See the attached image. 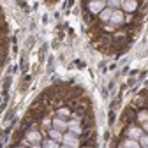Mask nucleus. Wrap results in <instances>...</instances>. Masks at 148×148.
Masks as SVG:
<instances>
[{"mask_svg": "<svg viewBox=\"0 0 148 148\" xmlns=\"http://www.w3.org/2000/svg\"><path fill=\"white\" fill-rule=\"evenodd\" d=\"M141 129H143V132H145V134H148V122L141 123Z\"/></svg>", "mask_w": 148, "mask_h": 148, "instance_id": "obj_15", "label": "nucleus"}, {"mask_svg": "<svg viewBox=\"0 0 148 148\" xmlns=\"http://www.w3.org/2000/svg\"><path fill=\"white\" fill-rule=\"evenodd\" d=\"M141 148H146V146H141Z\"/></svg>", "mask_w": 148, "mask_h": 148, "instance_id": "obj_19", "label": "nucleus"}, {"mask_svg": "<svg viewBox=\"0 0 148 148\" xmlns=\"http://www.w3.org/2000/svg\"><path fill=\"white\" fill-rule=\"evenodd\" d=\"M67 131L76 134V136H81L85 132V125H83V120H76V118H71L67 120Z\"/></svg>", "mask_w": 148, "mask_h": 148, "instance_id": "obj_3", "label": "nucleus"}, {"mask_svg": "<svg viewBox=\"0 0 148 148\" xmlns=\"http://www.w3.org/2000/svg\"><path fill=\"white\" fill-rule=\"evenodd\" d=\"M106 7V2H101V0H86L85 2V11H86V16H94L97 18L99 12Z\"/></svg>", "mask_w": 148, "mask_h": 148, "instance_id": "obj_2", "label": "nucleus"}, {"mask_svg": "<svg viewBox=\"0 0 148 148\" xmlns=\"http://www.w3.org/2000/svg\"><path fill=\"white\" fill-rule=\"evenodd\" d=\"M60 148H69V146H65V145H62V146H60Z\"/></svg>", "mask_w": 148, "mask_h": 148, "instance_id": "obj_17", "label": "nucleus"}, {"mask_svg": "<svg viewBox=\"0 0 148 148\" xmlns=\"http://www.w3.org/2000/svg\"><path fill=\"white\" fill-rule=\"evenodd\" d=\"M123 12H129V14H134L139 11V0H122V7H120Z\"/></svg>", "mask_w": 148, "mask_h": 148, "instance_id": "obj_5", "label": "nucleus"}, {"mask_svg": "<svg viewBox=\"0 0 148 148\" xmlns=\"http://www.w3.org/2000/svg\"><path fill=\"white\" fill-rule=\"evenodd\" d=\"M27 143H32V145H37L42 141V132L37 131V129H30V131H27V136H25Z\"/></svg>", "mask_w": 148, "mask_h": 148, "instance_id": "obj_6", "label": "nucleus"}, {"mask_svg": "<svg viewBox=\"0 0 148 148\" xmlns=\"http://www.w3.org/2000/svg\"><path fill=\"white\" fill-rule=\"evenodd\" d=\"M32 148H42V145H41V143H37V145H32Z\"/></svg>", "mask_w": 148, "mask_h": 148, "instance_id": "obj_16", "label": "nucleus"}, {"mask_svg": "<svg viewBox=\"0 0 148 148\" xmlns=\"http://www.w3.org/2000/svg\"><path fill=\"white\" fill-rule=\"evenodd\" d=\"M18 148H25V146H18Z\"/></svg>", "mask_w": 148, "mask_h": 148, "instance_id": "obj_18", "label": "nucleus"}, {"mask_svg": "<svg viewBox=\"0 0 148 148\" xmlns=\"http://www.w3.org/2000/svg\"><path fill=\"white\" fill-rule=\"evenodd\" d=\"M145 132H143V129L141 127H136V125H131L127 129V136L131 138V139H139L141 136H143Z\"/></svg>", "mask_w": 148, "mask_h": 148, "instance_id": "obj_8", "label": "nucleus"}, {"mask_svg": "<svg viewBox=\"0 0 148 148\" xmlns=\"http://www.w3.org/2000/svg\"><path fill=\"white\" fill-rule=\"evenodd\" d=\"M122 148H141V145H139V141H138V139H131V138H127V139H123Z\"/></svg>", "mask_w": 148, "mask_h": 148, "instance_id": "obj_10", "label": "nucleus"}, {"mask_svg": "<svg viewBox=\"0 0 148 148\" xmlns=\"http://www.w3.org/2000/svg\"><path fill=\"white\" fill-rule=\"evenodd\" d=\"M48 136H49L53 141H57V143H62V139H64V132L57 131V129H53V127L48 131Z\"/></svg>", "mask_w": 148, "mask_h": 148, "instance_id": "obj_9", "label": "nucleus"}, {"mask_svg": "<svg viewBox=\"0 0 148 148\" xmlns=\"http://www.w3.org/2000/svg\"><path fill=\"white\" fill-rule=\"evenodd\" d=\"M62 145L69 146V148H79L81 146V141H79V136L72 134V132H64V139H62Z\"/></svg>", "mask_w": 148, "mask_h": 148, "instance_id": "obj_4", "label": "nucleus"}, {"mask_svg": "<svg viewBox=\"0 0 148 148\" xmlns=\"http://www.w3.org/2000/svg\"><path fill=\"white\" fill-rule=\"evenodd\" d=\"M51 127L60 131V132H67V120L60 118V116H53L51 118Z\"/></svg>", "mask_w": 148, "mask_h": 148, "instance_id": "obj_7", "label": "nucleus"}, {"mask_svg": "<svg viewBox=\"0 0 148 148\" xmlns=\"http://www.w3.org/2000/svg\"><path fill=\"white\" fill-rule=\"evenodd\" d=\"M7 55H9V25L5 20L4 9L0 5V74L4 71Z\"/></svg>", "mask_w": 148, "mask_h": 148, "instance_id": "obj_1", "label": "nucleus"}, {"mask_svg": "<svg viewBox=\"0 0 148 148\" xmlns=\"http://www.w3.org/2000/svg\"><path fill=\"white\" fill-rule=\"evenodd\" d=\"M136 120H138L139 123H145V122H148V109H141V111H138Z\"/></svg>", "mask_w": 148, "mask_h": 148, "instance_id": "obj_11", "label": "nucleus"}, {"mask_svg": "<svg viewBox=\"0 0 148 148\" xmlns=\"http://www.w3.org/2000/svg\"><path fill=\"white\" fill-rule=\"evenodd\" d=\"M106 5L111 9H120L122 7V0H106Z\"/></svg>", "mask_w": 148, "mask_h": 148, "instance_id": "obj_13", "label": "nucleus"}, {"mask_svg": "<svg viewBox=\"0 0 148 148\" xmlns=\"http://www.w3.org/2000/svg\"><path fill=\"white\" fill-rule=\"evenodd\" d=\"M42 148H60V143H57L51 138H48V139H42Z\"/></svg>", "mask_w": 148, "mask_h": 148, "instance_id": "obj_12", "label": "nucleus"}, {"mask_svg": "<svg viewBox=\"0 0 148 148\" xmlns=\"http://www.w3.org/2000/svg\"><path fill=\"white\" fill-rule=\"evenodd\" d=\"M138 141H139V145H141V146H146V148H148V134H143Z\"/></svg>", "mask_w": 148, "mask_h": 148, "instance_id": "obj_14", "label": "nucleus"}]
</instances>
